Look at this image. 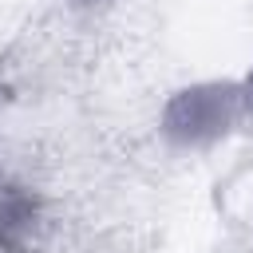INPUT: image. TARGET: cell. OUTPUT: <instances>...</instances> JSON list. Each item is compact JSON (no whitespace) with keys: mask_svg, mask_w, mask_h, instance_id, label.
I'll list each match as a JSON object with an SVG mask.
<instances>
[{"mask_svg":"<svg viewBox=\"0 0 253 253\" xmlns=\"http://www.w3.org/2000/svg\"><path fill=\"white\" fill-rule=\"evenodd\" d=\"M36 229V202L20 186H0V249L24 253Z\"/></svg>","mask_w":253,"mask_h":253,"instance_id":"obj_1","label":"cell"}]
</instances>
